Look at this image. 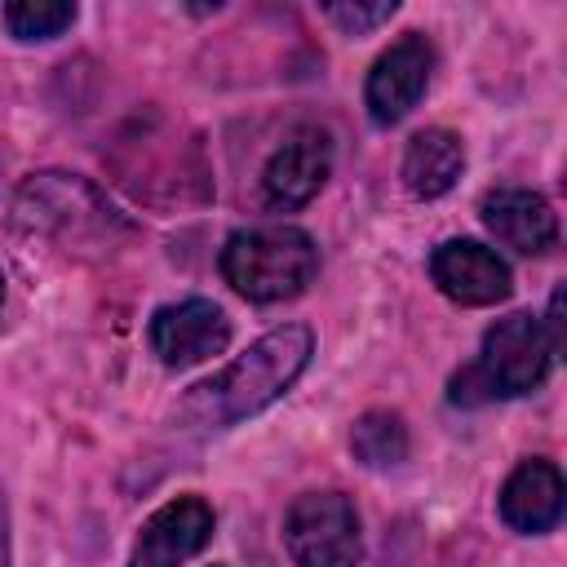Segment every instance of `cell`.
Returning <instances> with one entry per match:
<instances>
[{"instance_id":"cell-1","label":"cell","mask_w":567,"mask_h":567,"mask_svg":"<svg viewBox=\"0 0 567 567\" xmlns=\"http://www.w3.org/2000/svg\"><path fill=\"white\" fill-rule=\"evenodd\" d=\"M315 337L306 323H284L257 337L239 359H230L208 381L190 385L177 403V421L190 430H226L244 416L270 408L310 363Z\"/></svg>"},{"instance_id":"cell-2","label":"cell","mask_w":567,"mask_h":567,"mask_svg":"<svg viewBox=\"0 0 567 567\" xmlns=\"http://www.w3.org/2000/svg\"><path fill=\"white\" fill-rule=\"evenodd\" d=\"M549 341H545V328L536 315L518 310V315H505L496 319L487 332H483V350L478 359L452 377V403H487V399H518V394H532L545 372H549Z\"/></svg>"},{"instance_id":"cell-3","label":"cell","mask_w":567,"mask_h":567,"mask_svg":"<svg viewBox=\"0 0 567 567\" xmlns=\"http://www.w3.org/2000/svg\"><path fill=\"white\" fill-rule=\"evenodd\" d=\"M319 270V248L297 226H248L221 248L226 284L248 301H284L306 292Z\"/></svg>"},{"instance_id":"cell-4","label":"cell","mask_w":567,"mask_h":567,"mask_svg":"<svg viewBox=\"0 0 567 567\" xmlns=\"http://www.w3.org/2000/svg\"><path fill=\"white\" fill-rule=\"evenodd\" d=\"M284 545L297 567H359L363 536L350 496L341 492H306L288 505Z\"/></svg>"},{"instance_id":"cell-5","label":"cell","mask_w":567,"mask_h":567,"mask_svg":"<svg viewBox=\"0 0 567 567\" xmlns=\"http://www.w3.org/2000/svg\"><path fill=\"white\" fill-rule=\"evenodd\" d=\"M13 217L27 230H40V235H53V239H84L93 230L120 226L115 208L93 186H84L80 177H66V173H40V177H31L18 190Z\"/></svg>"},{"instance_id":"cell-6","label":"cell","mask_w":567,"mask_h":567,"mask_svg":"<svg viewBox=\"0 0 567 567\" xmlns=\"http://www.w3.org/2000/svg\"><path fill=\"white\" fill-rule=\"evenodd\" d=\"M430 71H434V49H430V40L416 35V31L399 35V40L372 62V71H368L363 102H368L372 124H381V128L399 124V120L421 102V93H425V84H430Z\"/></svg>"},{"instance_id":"cell-7","label":"cell","mask_w":567,"mask_h":567,"mask_svg":"<svg viewBox=\"0 0 567 567\" xmlns=\"http://www.w3.org/2000/svg\"><path fill=\"white\" fill-rule=\"evenodd\" d=\"M230 346V319L217 301L190 297L177 306H159L151 315V350L168 368H190Z\"/></svg>"},{"instance_id":"cell-8","label":"cell","mask_w":567,"mask_h":567,"mask_svg":"<svg viewBox=\"0 0 567 567\" xmlns=\"http://www.w3.org/2000/svg\"><path fill=\"white\" fill-rule=\"evenodd\" d=\"M332 173V142L323 128H297L266 164L261 173V195L270 208L279 213H292L301 204H310L323 182Z\"/></svg>"},{"instance_id":"cell-9","label":"cell","mask_w":567,"mask_h":567,"mask_svg":"<svg viewBox=\"0 0 567 567\" xmlns=\"http://www.w3.org/2000/svg\"><path fill=\"white\" fill-rule=\"evenodd\" d=\"M208 536H213V505L204 496H177L142 523L128 567H182L208 545Z\"/></svg>"},{"instance_id":"cell-10","label":"cell","mask_w":567,"mask_h":567,"mask_svg":"<svg viewBox=\"0 0 567 567\" xmlns=\"http://www.w3.org/2000/svg\"><path fill=\"white\" fill-rule=\"evenodd\" d=\"M430 275L456 306H496L509 297V266L478 239H447L430 257Z\"/></svg>"},{"instance_id":"cell-11","label":"cell","mask_w":567,"mask_h":567,"mask_svg":"<svg viewBox=\"0 0 567 567\" xmlns=\"http://www.w3.org/2000/svg\"><path fill=\"white\" fill-rule=\"evenodd\" d=\"M483 226L496 235V244L536 257L558 239V213L549 208V199L540 190L527 186H496L483 195Z\"/></svg>"},{"instance_id":"cell-12","label":"cell","mask_w":567,"mask_h":567,"mask_svg":"<svg viewBox=\"0 0 567 567\" xmlns=\"http://www.w3.org/2000/svg\"><path fill=\"white\" fill-rule=\"evenodd\" d=\"M501 518L523 532V536H540L563 518V474L554 461H523L505 487H501Z\"/></svg>"},{"instance_id":"cell-13","label":"cell","mask_w":567,"mask_h":567,"mask_svg":"<svg viewBox=\"0 0 567 567\" xmlns=\"http://www.w3.org/2000/svg\"><path fill=\"white\" fill-rule=\"evenodd\" d=\"M465 168V146L456 133L447 128H425L408 142V155H403V186L416 195V199H439L456 186Z\"/></svg>"},{"instance_id":"cell-14","label":"cell","mask_w":567,"mask_h":567,"mask_svg":"<svg viewBox=\"0 0 567 567\" xmlns=\"http://www.w3.org/2000/svg\"><path fill=\"white\" fill-rule=\"evenodd\" d=\"M350 452L368 470L403 465L408 461V425H403V416L399 412H385V408L363 412L354 421V430H350Z\"/></svg>"},{"instance_id":"cell-15","label":"cell","mask_w":567,"mask_h":567,"mask_svg":"<svg viewBox=\"0 0 567 567\" xmlns=\"http://www.w3.org/2000/svg\"><path fill=\"white\" fill-rule=\"evenodd\" d=\"M75 22V4L66 0H13L4 4V27L13 40H53Z\"/></svg>"},{"instance_id":"cell-16","label":"cell","mask_w":567,"mask_h":567,"mask_svg":"<svg viewBox=\"0 0 567 567\" xmlns=\"http://www.w3.org/2000/svg\"><path fill=\"white\" fill-rule=\"evenodd\" d=\"M394 0H377V4H328L323 13L346 31V35H368L372 27H381V22H390L394 18Z\"/></svg>"},{"instance_id":"cell-17","label":"cell","mask_w":567,"mask_h":567,"mask_svg":"<svg viewBox=\"0 0 567 567\" xmlns=\"http://www.w3.org/2000/svg\"><path fill=\"white\" fill-rule=\"evenodd\" d=\"M0 567H9V532H4V501H0Z\"/></svg>"},{"instance_id":"cell-18","label":"cell","mask_w":567,"mask_h":567,"mask_svg":"<svg viewBox=\"0 0 567 567\" xmlns=\"http://www.w3.org/2000/svg\"><path fill=\"white\" fill-rule=\"evenodd\" d=\"M0 297H4V275H0Z\"/></svg>"}]
</instances>
